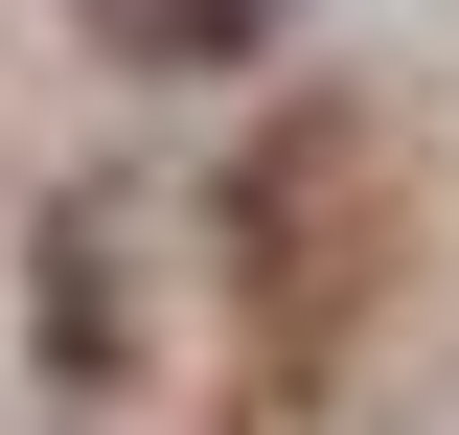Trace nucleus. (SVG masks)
<instances>
[{
	"instance_id": "nucleus-1",
	"label": "nucleus",
	"mask_w": 459,
	"mask_h": 435,
	"mask_svg": "<svg viewBox=\"0 0 459 435\" xmlns=\"http://www.w3.org/2000/svg\"><path fill=\"white\" fill-rule=\"evenodd\" d=\"M253 23H276V0H161V47H253Z\"/></svg>"
}]
</instances>
